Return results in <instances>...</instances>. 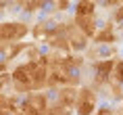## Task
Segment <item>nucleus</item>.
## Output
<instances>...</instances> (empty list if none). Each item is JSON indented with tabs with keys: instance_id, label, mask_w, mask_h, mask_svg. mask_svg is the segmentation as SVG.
I'll list each match as a JSON object with an SVG mask.
<instances>
[{
	"instance_id": "nucleus-1",
	"label": "nucleus",
	"mask_w": 123,
	"mask_h": 115,
	"mask_svg": "<svg viewBox=\"0 0 123 115\" xmlns=\"http://www.w3.org/2000/svg\"><path fill=\"white\" fill-rule=\"evenodd\" d=\"M48 107H50V101L46 92H29L21 98V109L19 115H48Z\"/></svg>"
},
{
	"instance_id": "nucleus-2",
	"label": "nucleus",
	"mask_w": 123,
	"mask_h": 115,
	"mask_svg": "<svg viewBox=\"0 0 123 115\" xmlns=\"http://www.w3.org/2000/svg\"><path fill=\"white\" fill-rule=\"evenodd\" d=\"M115 59H104V61H96L92 65V71H94V77L92 82L96 86V90L104 88L113 82V71H115Z\"/></svg>"
},
{
	"instance_id": "nucleus-3",
	"label": "nucleus",
	"mask_w": 123,
	"mask_h": 115,
	"mask_svg": "<svg viewBox=\"0 0 123 115\" xmlns=\"http://www.w3.org/2000/svg\"><path fill=\"white\" fill-rule=\"evenodd\" d=\"M0 34H2V44H17L19 40H23L29 34V27L21 21H4L2 27H0Z\"/></svg>"
},
{
	"instance_id": "nucleus-4",
	"label": "nucleus",
	"mask_w": 123,
	"mask_h": 115,
	"mask_svg": "<svg viewBox=\"0 0 123 115\" xmlns=\"http://www.w3.org/2000/svg\"><path fill=\"white\" fill-rule=\"evenodd\" d=\"M96 90L90 88V86H84L79 88V98H77V105H75V111L77 115H92L94 109H96Z\"/></svg>"
},
{
	"instance_id": "nucleus-5",
	"label": "nucleus",
	"mask_w": 123,
	"mask_h": 115,
	"mask_svg": "<svg viewBox=\"0 0 123 115\" xmlns=\"http://www.w3.org/2000/svg\"><path fill=\"white\" fill-rule=\"evenodd\" d=\"M69 44H71V50H86L88 46V36L71 23H69Z\"/></svg>"
},
{
	"instance_id": "nucleus-6",
	"label": "nucleus",
	"mask_w": 123,
	"mask_h": 115,
	"mask_svg": "<svg viewBox=\"0 0 123 115\" xmlns=\"http://www.w3.org/2000/svg\"><path fill=\"white\" fill-rule=\"evenodd\" d=\"M75 25H77L88 38H94L98 34L96 32V17H94V15H75Z\"/></svg>"
},
{
	"instance_id": "nucleus-7",
	"label": "nucleus",
	"mask_w": 123,
	"mask_h": 115,
	"mask_svg": "<svg viewBox=\"0 0 123 115\" xmlns=\"http://www.w3.org/2000/svg\"><path fill=\"white\" fill-rule=\"evenodd\" d=\"M77 98H79V90H77V86H61V96H58V101L63 102L65 107L75 109V105H77Z\"/></svg>"
},
{
	"instance_id": "nucleus-8",
	"label": "nucleus",
	"mask_w": 123,
	"mask_h": 115,
	"mask_svg": "<svg viewBox=\"0 0 123 115\" xmlns=\"http://www.w3.org/2000/svg\"><path fill=\"white\" fill-rule=\"evenodd\" d=\"M115 40H117V36H115V32H113L111 25H106L104 29H100V32L94 36V42H96V44H111V42H115Z\"/></svg>"
},
{
	"instance_id": "nucleus-9",
	"label": "nucleus",
	"mask_w": 123,
	"mask_h": 115,
	"mask_svg": "<svg viewBox=\"0 0 123 115\" xmlns=\"http://www.w3.org/2000/svg\"><path fill=\"white\" fill-rule=\"evenodd\" d=\"M96 13V2L94 0H77L75 15H94Z\"/></svg>"
},
{
	"instance_id": "nucleus-10",
	"label": "nucleus",
	"mask_w": 123,
	"mask_h": 115,
	"mask_svg": "<svg viewBox=\"0 0 123 115\" xmlns=\"http://www.w3.org/2000/svg\"><path fill=\"white\" fill-rule=\"evenodd\" d=\"M48 115H73V109L65 107L61 101H54V102H50V107H48Z\"/></svg>"
},
{
	"instance_id": "nucleus-11",
	"label": "nucleus",
	"mask_w": 123,
	"mask_h": 115,
	"mask_svg": "<svg viewBox=\"0 0 123 115\" xmlns=\"http://www.w3.org/2000/svg\"><path fill=\"white\" fill-rule=\"evenodd\" d=\"M113 82L123 84V61H117V63H115V71H113Z\"/></svg>"
},
{
	"instance_id": "nucleus-12",
	"label": "nucleus",
	"mask_w": 123,
	"mask_h": 115,
	"mask_svg": "<svg viewBox=\"0 0 123 115\" xmlns=\"http://www.w3.org/2000/svg\"><path fill=\"white\" fill-rule=\"evenodd\" d=\"M94 115H113V109L109 107V105H106V107H102V109H98L96 113Z\"/></svg>"
},
{
	"instance_id": "nucleus-13",
	"label": "nucleus",
	"mask_w": 123,
	"mask_h": 115,
	"mask_svg": "<svg viewBox=\"0 0 123 115\" xmlns=\"http://www.w3.org/2000/svg\"><path fill=\"white\" fill-rule=\"evenodd\" d=\"M115 21H123V7L117 8V15H115Z\"/></svg>"
},
{
	"instance_id": "nucleus-14",
	"label": "nucleus",
	"mask_w": 123,
	"mask_h": 115,
	"mask_svg": "<svg viewBox=\"0 0 123 115\" xmlns=\"http://www.w3.org/2000/svg\"><path fill=\"white\" fill-rule=\"evenodd\" d=\"M121 115H123V111H121Z\"/></svg>"
}]
</instances>
